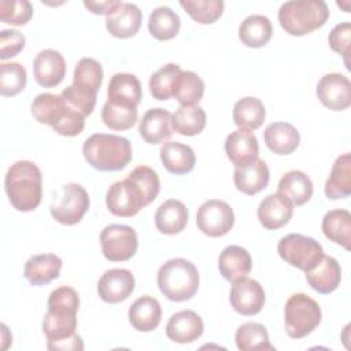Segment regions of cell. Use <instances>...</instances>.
Returning a JSON list of instances; mask_svg holds the SVG:
<instances>
[{"mask_svg":"<svg viewBox=\"0 0 351 351\" xmlns=\"http://www.w3.org/2000/svg\"><path fill=\"white\" fill-rule=\"evenodd\" d=\"M48 310L43 319V332L47 337V347L73 337L77 329V311L80 298L74 288L59 287L49 293Z\"/></svg>","mask_w":351,"mask_h":351,"instance_id":"6da1fadb","label":"cell"},{"mask_svg":"<svg viewBox=\"0 0 351 351\" xmlns=\"http://www.w3.org/2000/svg\"><path fill=\"white\" fill-rule=\"evenodd\" d=\"M4 188L15 210L22 213L33 211L43 197V176L38 166L30 160L12 163L7 170Z\"/></svg>","mask_w":351,"mask_h":351,"instance_id":"7a4b0ae2","label":"cell"},{"mask_svg":"<svg viewBox=\"0 0 351 351\" xmlns=\"http://www.w3.org/2000/svg\"><path fill=\"white\" fill-rule=\"evenodd\" d=\"M32 114L40 123L49 125L58 134L78 136L85 126V117L74 110L60 95L49 92L37 95L32 101Z\"/></svg>","mask_w":351,"mask_h":351,"instance_id":"3957f363","label":"cell"},{"mask_svg":"<svg viewBox=\"0 0 351 351\" xmlns=\"http://www.w3.org/2000/svg\"><path fill=\"white\" fill-rule=\"evenodd\" d=\"M85 160L99 171H119L132 160V145L126 137L96 133L82 145Z\"/></svg>","mask_w":351,"mask_h":351,"instance_id":"277c9868","label":"cell"},{"mask_svg":"<svg viewBox=\"0 0 351 351\" xmlns=\"http://www.w3.org/2000/svg\"><path fill=\"white\" fill-rule=\"evenodd\" d=\"M199 282L196 266L184 258L169 259L158 270V287L173 302H185L193 298L199 289Z\"/></svg>","mask_w":351,"mask_h":351,"instance_id":"5b68a950","label":"cell"},{"mask_svg":"<svg viewBox=\"0 0 351 351\" xmlns=\"http://www.w3.org/2000/svg\"><path fill=\"white\" fill-rule=\"evenodd\" d=\"M329 8L322 0H292L278 10V22L291 36H304L325 25Z\"/></svg>","mask_w":351,"mask_h":351,"instance_id":"8992f818","label":"cell"},{"mask_svg":"<svg viewBox=\"0 0 351 351\" xmlns=\"http://www.w3.org/2000/svg\"><path fill=\"white\" fill-rule=\"evenodd\" d=\"M321 322L319 304L306 293H293L284 307L285 332L292 339H303Z\"/></svg>","mask_w":351,"mask_h":351,"instance_id":"52a82bcc","label":"cell"},{"mask_svg":"<svg viewBox=\"0 0 351 351\" xmlns=\"http://www.w3.org/2000/svg\"><path fill=\"white\" fill-rule=\"evenodd\" d=\"M277 252L287 263L304 273L311 270L324 256L321 244L308 236L291 233L280 239Z\"/></svg>","mask_w":351,"mask_h":351,"instance_id":"ba28073f","label":"cell"},{"mask_svg":"<svg viewBox=\"0 0 351 351\" xmlns=\"http://www.w3.org/2000/svg\"><path fill=\"white\" fill-rule=\"evenodd\" d=\"M106 204L111 214L117 217H133L149 202L140 185L128 176L125 180L114 182L106 195Z\"/></svg>","mask_w":351,"mask_h":351,"instance_id":"9c48e42d","label":"cell"},{"mask_svg":"<svg viewBox=\"0 0 351 351\" xmlns=\"http://www.w3.org/2000/svg\"><path fill=\"white\" fill-rule=\"evenodd\" d=\"M101 252L107 261H129L138 248L137 233L132 226L112 223L106 226L100 233Z\"/></svg>","mask_w":351,"mask_h":351,"instance_id":"30bf717a","label":"cell"},{"mask_svg":"<svg viewBox=\"0 0 351 351\" xmlns=\"http://www.w3.org/2000/svg\"><path fill=\"white\" fill-rule=\"evenodd\" d=\"M196 223L200 232L206 236H225L234 225L233 208L223 200L210 199L199 207Z\"/></svg>","mask_w":351,"mask_h":351,"instance_id":"8fae6325","label":"cell"},{"mask_svg":"<svg viewBox=\"0 0 351 351\" xmlns=\"http://www.w3.org/2000/svg\"><path fill=\"white\" fill-rule=\"evenodd\" d=\"M89 195L80 184H67L63 186L60 200L51 206L52 218L62 225L78 223L89 210Z\"/></svg>","mask_w":351,"mask_h":351,"instance_id":"7c38bea8","label":"cell"},{"mask_svg":"<svg viewBox=\"0 0 351 351\" xmlns=\"http://www.w3.org/2000/svg\"><path fill=\"white\" fill-rule=\"evenodd\" d=\"M319 101L332 111H343L351 104V82L340 73H328L317 85Z\"/></svg>","mask_w":351,"mask_h":351,"instance_id":"4fadbf2b","label":"cell"},{"mask_svg":"<svg viewBox=\"0 0 351 351\" xmlns=\"http://www.w3.org/2000/svg\"><path fill=\"white\" fill-rule=\"evenodd\" d=\"M229 300L236 313L255 315L265 304V291L256 280L244 277L233 282Z\"/></svg>","mask_w":351,"mask_h":351,"instance_id":"5bb4252c","label":"cell"},{"mask_svg":"<svg viewBox=\"0 0 351 351\" xmlns=\"http://www.w3.org/2000/svg\"><path fill=\"white\" fill-rule=\"evenodd\" d=\"M134 291V276L128 269H110L97 282V293L107 303H119Z\"/></svg>","mask_w":351,"mask_h":351,"instance_id":"9a60e30c","label":"cell"},{"mask_svg":"<svg viewBox=\"0 0 351 351\" xmlns=\"http://www.w3.org/2000/svg\"><path fill=\"white\" fill-rule=\"evenodd\" d=\"M33 74L38 85L53 88L66 75V60L59 51L43 49L33 60Z\"/></svg>","mask_w":351,"mask_h":351,"instance_id":"2e32d148","label":"cell"},{"mask_svg":"<svg viewBox=\"0 0 351 351\" xmlns=\"http://www.w3.org/2000/svg\"><path fill=\"white\" fill-rule=\"evenodd\" d=\"M203 319L193 310H181L173 314L166 325V336L180 344L196 341L203 335Z\"/></svg>","mask_w":351,"mask_h":351,"instance_id":"e0dca14e","label":"cell"},{"mask_svg":"<svg viewBox=\"0 0 351 351\" xmlns=\"http://www.w3.org/2000/svg\"><path fill=\"white\" fill-rule=\"evenodd\" d=\"M225 152L234 166H243L258 159L259 144L250 129L239 128L226 137Z\"/></svg>","mask_w":351,"mask_h":351,"instance_id":"ac0fdd59","label":"cell"},{"mask_svg":"<svg viewBox=\"0 0 351 351\" xmlns=\"http://www.w3.org/2000/svg\"><path fill=\"white\" fill-rule=\"evenodd\" d=\"M143 140L148 144H160L169 140L174 132L173 115L160 107L148 110L138 125Z\"/></svg>","mask_w":351,"mask_h":351,"instance_id":"d6986e66","label":"cell"},{"mask_svg":"<svg viewBox=\"0 0 351 351\" xmlns=\"http://www.w3.org/2000/svg\"><path fill=\"white\" fill-rule=\"evenodd\" d=\"M293 204L280 193L267 195L258 207V219L269 230H276L289 222L293 214Z\"/></svg>","mask_w":351,"mask_h":351,"instance_id":"ffe728a7","label":"cell"},{"mask_svg":"<svg viewBox=\"0 0 351 351\" xmlns=\"http://www.w3.org/2000/svg\"><path fill=\"white\" fill-rule=\"evenodd\" d=\"M270 180V171L262 159H256L251 163L243 165V166H236L234 174H233V181L236 188L245 193V195H256L262 189H265L269 184Z\"/></svg>","mask_w":351,"mask_h":351,"instance_id":"44dd1931","label":"cell"},{"mask_svg":"<svg viewBox=\"0 0 351 351\" xmlns=\"http://www.w3.org/2000/svg\"><path fill=\"white\" fill-rule=\"evenodd\" d=\"M141 84L134 74L129 73H117L111 77L107 100L121 106L137 107L141 101Z\"/></svg>","mask_w":351,"mask_h":351,"instance_id":"7402d4cb","label":"cell"},{"mask_svg":"<svg viewBox=\"0 0 351 351\" xmlns=\"http://www.w3.org/2000/svg\"><path fill=\"white\" fill-rule=\"evenodd\" d=\"M306 280L314 291L328 295L333 292L341 281L340 265L335 258L324 255L311 270L306 271Z\"/></svg>","mask_w":351,"mask_h":351,"instance_id":"603a6c76","label":"cell"},{"mask_svg":"<svg viewBox=\"0 0 351 351\" xmlns=\"http://www.w3.org/2000/svg\"><path fill=\"white\" fill-rule=\"evenodd\" d=\"M129 322L138 332H152L162 319V307L158 299L144 295L136 299L128 311Z\"/></svg>","mask_w":351,"mask_h":351,"instance_id":"cb8c5ba5","label":"cell"},{"mask_svg":"<svg viewBox=\"0 0 351 351\" xmlns=\"http://www.w3.org/2000/svg\"><path fill=\"white\" fill-rule=\"evenodd\" d=\"M141 18V11L136 4L122 3L115 12L106 18V27L117 38H129L138 32Z\"/></svg>","mask_w":351,"mask_h":351,"instance_id":"d4e9b609","label":"cell"},{"mask_svg":"<svg viewBox=\"0 0 351 351\" xmlns=\"http://www.w3.org/2000/svg\"><path fill=\"white\" fill-rule=\"evenodd\" d=\"M62 259L55 254H40L30 256L23 267L25 278L32 285H47L59 277Z\"/></svg>","mask_w":351,"mask_h":351,"instance_id":"484cf974","label":"cell"},{"mask_svg":"<svg viewBox=\"0 0 351 351\" xmlns=\"http://www.w3.org/2000/svg\"><path fill=\"white\" fill-rule=\"evenodd\" d=\"M218 267L225 280L234 282L247 277L252 267V259L245 248L240 245H228L219 255Z\"/></svg>","mask_w":351,"mask_h":351,"instance_id":"4316f807","label":"cell"},{"mask_svg":"<svg viewBox=\"0 0 351 351\" xmlns=\"http://www.w3.org/2000/svg\"><path fill=\"white\" fill-rule=\"evenodd\" d=\"M263 138L267 148L277 155L292 154L300 143L298 129L288 122H273L267 125Z\"/></svg>","mask_w":351,"mask_h":351,"instance_id":"83f0119b","label":"cell"},{"mask_svg":"<svg viewBox=\"0 0 351 351\" xmlns=\"http://www.w3.org/2000/svg\"><path fill=\"white\" fill-rule=\"evenodd\" d=\"M188 223V210L177 199L163 202L155 213V226L163 234L181 233Z\"/></svg>","mask_w":351,"mask_h":351,"instance_id":"f1b7e54d","label":"cell"},{"mask_svg":"<svg viewBox=\"0 0 351 351\" xmlns=\"http://www.w3.org/2000/svg\"><path fill=\"white\" fill-rule=\"evenodd\" d=\"M160 160L165 169L176 176L186 174L193 170L196 163V156L193 149L178 141L165 143L159 151Z\"/></svg>","mask_w":351,"mask_h":351,"instance_id":"f546056e","label":"cell"},{"mask_svg":"<svg viewBox=\"0 0 351 351\" xmlns=\"http://www.w3.org/2000/svg\"><path fill=\"white\" fill-rule=\"evenodd\" d=\"M351 193V155L346 152L336 158L325 184V195L330 200L346 199Z\"/></svg>","mask_w":351,"mask_h":351,"instance_id":"4dcf8cb0","label":"cell"},{"mask_svg":"<svg viewBox=\"0 0 351 351\" xmlns=\"http://www.w3.org/2000/svg\"><path fill=\"white\" fill-rule=\"evenodd\" d=\"M277 193L287 197L293 206H302L313 196V182L306 173L291 170L281 177Z\"/></svg>","mask_w":351,"mask_h":351,"instance_id":"1f68e13d","label":"cell"},{"mask_svg":"<svg viewBox=\"0 0 351 351\" xmlns=\"http://www.w3.org/2000/svg\"><path fill=\"white\" fill-rule=\"evenodd\" d=\"M273 36V26L267 16L265 15H250L247 16L239 27L240 41L251 48H259L269 43Z\"/></svg>","mask_w":351,"mask_h":351,"instance_id":"d6a6232c","label":"cell"},{"mask_svg":"<svg viewBox=\"0 0 351 351\" xmlns=\"http://www.w3.org/2000/svg\"><path fill=\"white\" fill-rule=\"evenodd\" d=\"M322 232L333 243L350 250L351 245V214L348 210H330L322 218Z\"/></svg>","mask_w":351,"mask_h":351,"instance_id":"836d02e7","label":"cell"},{"mask_svg":"<svg viewBox=\"0 0 351 351\" xmlns=\"http://www.w3.org/2000/svg\"><path fill=\"white\" fill-rule=\"evenodd\" d=\"M103 82V67L101 64L93 58H82L78 60L74 75L73 84L77 89L97 96V92Z\"/></svg>","mask_w":351,"mask_h":351,"instance_id":"e575fe53","label":"cell"},{"mask_svg":"<svg viewBox=\"0 0 351 351\" xmlns=\"http://www.w3.org/2000/svg\"><path fill=\"white\" fill-rule=\"evenodd\" d=\"M234 341L241 351L274 350V346L270 344L267 329L259 322H245L240 325L236 330Z\"/></svg>","mask_w":351,"mask_h":351,"instance_id":"d590c367","label":"cell"},{"mask_svg":"<svg viewBox=\"0 0 351 351\" xmlns=\"http://www.w3.org/2000/svg\"><path fill=\"white\" fill-rule=\"evenodd\" d=\"M266 110L263 103L256 97H243L233 107V122L239 128L255 130L265 122Z\"/></svg>","mask_w":351,"mask_h":351,"instance_id":"8d00e7d4","label":"cell"},{"mask_svg":"<svg viewBox=\"0 0 351 351\" xmlns=\"http://www.w3.org/2000/svg\"><path fill=\"white\" fill-rule=\"evenodd\" d=\"M180 26V16L170 7H158L149 14L148 30L151 36L159 41L174 38Z\"/></svg>","mask_w":351,"mask_h":351,"instance_id":"74e56055","label":"cell"},{"mask_svg":"<svg viewBox=\"0 0 351 351\" xmlns=\"http://www.w3.org/2000/svg\"><path fill=\"white\" fill-rule=\"evenodd\" d=\"M181 67L176 63H167L156 70L149 78V92L156 100H167L173 96Z\"/></svg>","mask_w":351,"mask_h":351,"instance_id":"f35d334b","label":"cell"},{"mask_svg":"<svg viewBox=\"0 0 351 351\" xmlns=\"http://www.w3.org/2000/svg\"><path fill=\"white\" fill-rule=\"evenodd\" d=\"M206 119V112L200 106H181L173 114V128L182 136H196L204 129Z\"/></svg>","mask_w":351,"mask_h":351,"instance_id":"ab89813d","label":"cell"},{"mask_svg":"<svg viewBox=\"0 0 351 351\" xmlns=\"http://www.w3.org/2000/svg\"><path fill=\"white\" fill-rule=\"evenodd\" d=\"M204 93L203 80L193 71H181L173 96L182 107L197 106Z\"/></svg>","mask_w":351,"mask_h":351,"instance_id":"60d3db41","label":"cell"},{"mask_svg":"<svg viewBox=\"0 0 351 351\" xmlns=\"http://www.w3.org/2000/svg\"><path fill=\"white\" fill-rule=\"evenodd\" d=\"M137 107L121 106L107 100L101 108V121L112 130L130 129L137 122Z\"/></svg>","mask_w":351,"mask_h":351,"instance_id":"b9f144b4","label":"cell"},{"mask_svg":"<svg viewBox=\"0 0 351 351\" xmlns=\"http://www.w3.org/2000/svg\"><path fill=\"white\" fill-rule=\"evenodd\" d=\"M180 5L193 21L208 25L214 23L222 15L225 3L222 0H181Z\"/></svg>","mask_w":351,"mask_h":351,"instance_id":"7bdbcfd3","label":"cell"},{"mask_svg":"<svg viewBox=\"0 0 351 351\" xmlns=\"http://www.w3.org/2000/svg\"><path fill=\"white\" fill-rule=\"evenodd\" d=\"M27 82L26 69L18 63L0 64V93L3 96H15L22 92Z\"/></svg>","mask_w":351,"mask_h":351,"instance_id":"ee69618b","label":"cell"},{"mask_svg":"<svg viewBox=\"0 0 351 351\" xmlns=\"http://www.w3.org/2000/svg\"><path fill=\"white\" fill-rule=\"evenodd\" d=\"M33 16V7L27 0H1L0 19L4 23L21 26L26 25Z\"/></svg>","mask_w":351,"mask_h":351,"instance_id":"f6af8a7d","label":"cell"},{"mask_svg":"<svg viewBox=\"0 0 351 351\" xmlns=\"http://www.w3.org/2000/svg\"><path fill=\"white\" fill-rule=\"evenodd\" d=\"M350 37H351V23L350 22H343V23L336 25L330 30L329 37H328L330 48L343 56L347 70H350V62H348Z\"/></svg>","mask_w":351,"mask_h":351,"instance_id":"bcb514c9","label":"cell"},{"mask_svg":"<svg viewBox=\"0 0 351 351\" xmlns=\"http://www.w3.org/2000/svg\"><path fill=\"white\" fill-rule=\"evenodd\" d=\"M60 96L67 101L69 106H71L74 110L81 112L84 117H88L92 114L96 104V97H97L95 95H89L77 89L74 85H69L66 89H63Z\"/></svg>","mask_w":351,"mask_h":351,"instance_id":"7dc6e473","label":"cell"},{"mask_svg":"<svg viewBox=\"0 0 351 351\" xmlns=\"http://www.w3.org/2000/svg\"><path fill=\"white\" fill-rule=\"evenodd\" d=\"M26 38L18 30L0 32V59L5 60L16 56L25 48Z\"/></svg>","mask_w":351,"mask_h":351,"instance_id":"c3c4849f","label":"cell"},{"mask_svg":"<svg viewBox=\"0 0 351 351\" xmlns=\"http://www.w3.org/2000/svg\"><path fill=\"white\" fill-rule=\"evenodd\" d=\"M122 4L118 0H106V1H84V5L96 15H106L110 16L115 10Z\"/></svg>","mask_w":351,"mask_h":351,"instance_id":"681fc988","label":"cell"}]
</instances>
